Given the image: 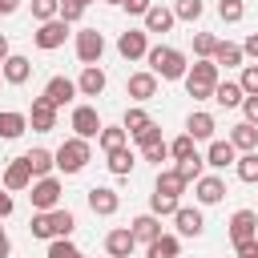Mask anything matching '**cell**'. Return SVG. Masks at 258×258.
<instances>
[{"label":"cell","instance_id":"obj_1","mask_svg":"<svg viewBox=\"0 0 258 258\" xmlns=\"http://www.w3.org/2000/svg\"><path fill=\"white\" fill-rule=\"evenodd\" d=\"M77 230V218L69 214V210H36L32 214V222H28V234L32 238H44V242H52V238H69Z\"/></svg>","mask_w":258,"mask_h":258},{"label":"cell","instance_id":"obj_2","mask_svg":"<svg viewBox=\"0 0 258 258\" xmlns=\"http://www.w3.org/2000/svg\"><path fill=\"white\" fill-rule=\"evenodd\" d=\"M145 60H149V73H157V81H181L189 73L185 69V56L177 48H169V44H153L145 52Z\"/></svg>","mask_w":258,"mask_h":258},{"label":"cell","instance_id":"obj_3","mask_svg":"<svg viewBox=\"0 0 258 258\" xmlns=\"http://www.w3.org/2000/svg\"><path fill=\"white\" fill-rule=\"evenodd\" d=\"M214 89H218V64L214 60H198L185 73V93L194 101H214Z\"/></svg>","mask_w":258,"mask_h":258},{"label":"cell","instance_id":"obj_4","mask_svg":"<svg viewBox=\"0 0 258 258\" xmlns=\"http://www.w3.org/2000/svg\"><path fill=\"white\" fill-rule=\"evenodd\" d=\"M85 165H89V141L85 137H69L56 149V169L60 173H81Z\"/></svg>","mask_w":258,"mask_h":258},{"label":"cell","instance_id":"obj_5","mask_svg":"<svg viewBox=\"0 0 258 258\" xmlns=\"http://www.w3.org/2000/svg\"><path fill=\"white\" fill-rule=\"evenodd\" d=\"M28 189H32V194H28L32 210H56V206H60V181H56L52 173H48V177H36Z\"/></svg>","mask_w":258,"mask_h":258},{"label":"cell","instance_id":"obj_6","mask_svg":"<svg viewBox=\"0 0 258 258\" xmlns=\"http://www.w3.org/2000/svg\"><path fill=\"white\" fill-rule=\"evenodd\" d=\"M64 36H69V20H60V16H52V20H44V24H36V32H32V40H36V48H44V52H52V48H60V44H64Z\"/></svg>","mask_w":258,"mask_h":258},{"label":"cell","instance_id":"obj_7","mask_svg":"<svg viewBox=\"0 0 258 258\" xmlns=\"http://www.w3.org/2000/svg\"><path fill=\"white\" fill-rule=\"evenodd\" d=\"M101 56H105V36L97 28H81L77 32V60L81 64H101Z\"/></svg>","mask_w":258,"mask_h":258},{"label":"cell","instance_id":"obj_8","mask_svg":"<svg viewBox=\"0 0 258 258\" xmlns=\"http://www.w3.org/2000/svg\"><path fill=\"white\" fill-rule=\"evenodd\" d=\"M28 125L36 129V133H48V129H56V105L40 93V97H32V109H28Z\"/></svg>","mask_w":258,"mask_h":258},{"label":"cell","instance_id":"obj_9","mask_svg":"<svg viewBox=\"0 0 258 258\" xmlns=\"http://www.w3.org/2000/svg\"><path fill=\"white\" fill-rule=\"evenodd\" d=\"M149 32H141V28H125L121 36H117V52L125 56V60H137V56H145L149 52V40H145Z\"/></svg>","mask_w":258,"mask_h":258},{"label":"cell","instance_id":"obj_10","mask_svg":"<svg viewBox=\"0 0 258 258\" xmlns=\"http://www.w3.org/2000/svg\"><path fill=\"white\" fill-rule=\"evenodd\" d=\"M89 210H93V214H101V218H113V214L121 210L117 189H109V185H93V189H89Z\"/></svg>","mask_w":258,"mask_h":258},{"label":"cell","instance_id":"obj_11","mask_svg":"<svg viewBox=\"0 0 258 258\" xmlns=\"http://www.w3.org/2000/svg\"><path fill=\"white\" fill-rule=\"evenodd\" d=\"M125 93L133 97V101H153L157 97V73H133L129 81H125Z\"/></svg>","mask_w":258,"mask_h":258},{"label":"cell","instance_id":"obj_12","mask_svg":"<svg viewBox=\"0 0 258 258\" xmlns=\"http://www.w3.org/2000/svg\"><path fill=\"white\" fill-rule=\"evenodd\" d=\"M73 129H77V137L89 141V137H97L105 125H101V117H97L93 105H77V109H73Z\"/></svg>","mask_w":258,"mask_h":258},{"label":"cell","instance_id":"obj_13","mask_svg":"<svg viewBox=\"0 0 258 258\" xmlns=\"http://www.w3.org/2000/svg\"><path fill=\"white\" fill-rule=\"evenodd\" d=\"M28 185H32V169H28V161H24V157H12L8 169H4V189L16 194V189H28Z\"/></svg>","mask_w":258,"mask_h":258},{"label":"cell","instance_id":"obj_14","mask_svg":"<svg viewBox=\"0 0 258 258\" xmlns=\"http://www.w3.org/2000/svg\"><path fill=\"white\" fill-rule=\"evenodd\" d=\"M173 222H177V234H181V238H198V234L206 230V218H202L198 206H194V210H189V206H177Z\"/></svg>","mask_w":258,"mask_h":258},{"label":"cell","instance_id":"obj_15","mask_svg":"<svg viewBox=\"0 0 258 258\" xmlns=\"http://www.w3.org/2000/svg\"><path fill=\"white\" fill-rule=\"evenodd\" d=\"M246 238H258V214L254 210H238L230 218V242H246Z\"/></svg>","mask_w":258,"mask_h":258},{"label":"cell","instance_id":"obj_16","mask_svg":"<svg viewBox=\"0 0 258 258\" xmlns=\"http://www.w3.org/2000/svg\"><path fill=\"white\" fill-rule=\"evenodd\" d=\"M0 73H4V81H8V85H24V81L32 77V60H28V56H20V52H12V56L0 64Z\"/></svg>","mask_w":258,"mask_h":258},{"label":"cell","instance_id":"obj_17","mask_svg":"<svg viewBox=\"0 0 258 258\" xmlns=\"http://www.w3.org/2000/svg\"><path fill=\"white\" fill-rule=\"evenodd\" d=\"M77 93H81V89H77V81H69V77H52V81L44 85V97H48L56 109H60V105H69Z\"/></svg>","mask_w":258,"mask_h":258},{"label":"cell","instance_id":"obj_18","mask_svg":"<svg viewBox=\"0 0 258 258\" xmlns=\"http://www.w3.org/2000/svg\"><path fill=\"white\" fill-rule=\"evenodd\" d=\"M234 161H238V149H234L230 137H226V141H210V149H206V165L226 169V165H234Z\"/></svg>","mask_w":258,"mask_h":258},{"label":"cell","instance_id":"obj_19","mask_svg":"<svg viewBox=\"0 0 258 258\" xmlns=\"http://www.w3.org/2000/svg\"><path fill=\"white\" fill-rule=\"evenodd\" d=\"M194 185H198V202H202V206H218V202L226 198V181H222L218 173H210V177H198Z\"/></svg>","mask_w":258,"mask_h":258},{"label":"cell","instance_id":"obj_20","mask_svg":"<svg viewBox=\"0 0 258 258\" xmlns=\"http://www.w3.org/2000/svg\"><path fill=\"white\" fill-rule=\"evenodd\" d=\"M77 89H81V97H101V93H105V69H97V64H85V69H81V81H77Z\"/></svg>","mask_w":258,"mask_h":258},{"label":"cell","instance_id":"obj_21","mask_svg":"<svg viewBox=\"0 0 258 258\" xmlns=\"http://www.w3.org/2000/svg\"><path fill=\"white\" fill-rule=\"evenodd\" d=\"M214 129H218V121H214L210 113H202V109L185 117V133H189L194 141H210V137H214Z\"/></svg>","mask_w":258,"mask_h":258},{"label":"cell","instance_id":"obj_22","mask_svg":"<svg viewBox=\"0 0 258 258\" xmlns=\"http://www.w3.org/2000/svg\"><path fill=\"white\" fill-rule=\"evenodd\" d=\"M133 246H137L133 230H109V234H105V250H109L113 258H129Z\"/></svg>","mask_w":258,"mask_h":258},{"label":"cell","instance_id":"obj_23","mask_svg":"<svg viewBox=\"0 0 258 258\" xmlns=\"http://www.w3.org/2000/svg\"><path fill=\"white\" fill-rule=\"evenodd\" d=\"M214 101H218L222 109H238V105L246 101V93H242V85H238V81H218V89H214Z\"/></svg>","mask_w":258,"mask_h":258},{"label":"cell","instance_id":"obj_24","mask_svg":"<svg viewBox=\"0 0 258 258\" xmlns=\"http://www.w3.org/2000/svg\"><path fill=\"white\" fill-rule=\"evenodd\" d=\"M230 141H234V149H242V153L258 149V125H250V121H238V125L230 129Z\"/></svg>","mask_w":258,"mask_h":258},{"label":"cell","instance_id":"obj_25","mask_svg":"<svg viewBox=\"0 0 258 258\" xmlns=\"http://www.w3.org/2000/svg\"><path fill=\"white\" fill-rule=\"evenodd\" d=\"M24 161H28L32 177H48V173L56 169V153H48V149H28V153H24Z\"/></svg>","mask_w":258,"mask_h":258},{"label":"cell","instance_id":"obj_26","mask_svg":"<svg viewBox=\"0 0 258 258\" xmlns=\"http://www.w3.org/2000/svg\"><path fill=\"white\" fill-rule=\"evenodd\" d=\"M24 129H28V113H16V109H4V113H0V137H4V141L20 137Z\"/></svg>","mask_w":258,"mask_h":258},{"label":"cell","instance_id":"obj_27","mask_svg":"<svg viewBox=\"0 0 258 258\" xmlns=\"http://www.w3.org/2000/svg\"><path fill=\"white\" fill-rule=\"evenodd\" d=\"M173 8H161V4H153L149 12H145V32H169L173 28Z\"/></svg>","mask_w":258,"mask_h":258},{"label":"cell","instance_id":"obj_28","mask_svg":"<svg viewBox=\"0 0 258 258\" xmlns=\"http://www.w3.org/2000/svg\"><path fill=\"white\" fill-rule=\"evenodd\" d=\"M129 230H133V238H137V242H145V246H149V242L161 234V222H157V214H141V218H133V226H129Z\"/></svg>","mask_w":258,"mask_h":258},{"label":"cell","instance_id":"obj_29","mask_svg":"<svg viewBox=\"0 0 258 258\" xmlns=\"http://www.w3.org/2000/svg\"><path fill=\"white\" fill-rule=\"evenodd\" d=\"M177 250H181V242H177L173 234H157V238L145 246V258H177Z\"/></svg>","mask_w":258,"mask_h":258},{"label":"cell","instance_id":"obj_30","mask_svg":"<svg viewBox=\"0 0 258 258\" xmlns=\"http://www.w3.org/2000/svg\"><path fill=\"white\" fill-rule=\"evenodd\" d=\"M125 141H129V129H125V125H105V129L97 133V145H101L105 153H113V149H121Z\"/></svg>","mask_w":258,"mask_h":258},{"label":"cell","instance_id":"obj_31","mask_svg":"<svg viewBox=\"0 0 258 258\" xmlns=\"http://www.w3.org/2000/svg\"><path fill=\"white\" fill-rule=\"evenodd\" d=\"M133 153H129V145H121V149H113L109 153V173H117V177H129L133 173Z\"/></svg>","mask_w":258,"mask_h":258},{"label":"cell","instance_id":"obj_32","mask_svg":"<svg viewBox=\"0 0 258 258\" xmlns=\"http://www.w3.org/2000/svg\"><path fill=\"white\" fill-rule=\"evenodd\" d=\"M153 189H157V194H169V198H177V194L185 189V181H181V173H177V169H161Z\"/></svg>","mask_w":258,"mask_h":258},{"label":"cell","instance_id":"obj_33","mask_svg":"<svg viewBox=\"0 0 258 258\" xmlns=\"http://www.w3.org/2000/svg\"><path fill=\"white\" fill-rule=\"evenodd\" d=\"M242 56H246V52H242L238 44H230V40H218V48H214V64H226V69H230V64H242Z\"/></svg>","mask_w":258,"mask_h":258},{"label":"cell","instance_id":"obj_34","mask_svg":"<svg viewBox=\"0 0 258 258\" xmlns=\"http://www.w3.org/2000/svg\"><path fill=\"white\" fill-rule=\"evenodd\" d=\"M234 169H238V177H242V181H258V149L242 153V157L234 161Z\"/></svg>","mask_w":258,"mask_h":258},{"label":"cell","instance_id":"obj_35","mask_svg":"<svg viewBox=\"0 0 258 258\" xmlns=\"http://www.w3.org/2000/svg\"><path fill=\"white\" fill-rule=\"evenodd\" d=\"M202 165H206V157H202V153H194V157L177 161V173H181V181H185V185H189V181H198V177H202Z\"/></svg>","mask_w":258,"mask_h":258},{"label":"cell","instance_id":"obj_36","mask_svg":"<svg viewBox=\"0 0 258 258\" xmlns=\"http://www.w3.org/2000/svg\"><path fill=\"white\" fill-rule=\"evenodd\" d=\"M214 48H218V36L214 32H194V52L202 60H214Z\"/></svg>","mask_w":258,"mask_h":258},{"label":"cell","instance_id":"obj_37","mask_svg":"<svg viewBox=\"0 0 258 258\" xmlns=\"http://www.w3.org/2000/svg\"><path fill=\"white\" fill-rule=\"evenodd\" d=\"M121 125H125V129H129V137H133L137 129H145V125H149V113H145L141 105H133V109H125V117H121Z\"/></svg>","mask_w":258,"mask_h":258},{"label":"cell","instance_id":"obj_38","mask_svg":"<svg viewBox=\"0 0 258 258\" xmlns=\"http://www.w3.org/2000/svg\"><path fill=\"white\" fill-rule=\"evenodd\" d=\"M194 153H198V145H194V137H189V133H181V137H173V141H169V157L185 161V157H194Z\"/></svg>","mask_w":258,"mask_h":258},{"label":"cell","instance_id":"obj_39","mask_svg":"<svg viewBox=\"0 0 258 258\" xmlns=\"http://www.w3.org/2000/svg\"><path fill=\"white\" fill-rule=\"evenodd\" d=\"M149 214H157V218H161V214H169V218H173V214H177V198H169V194H157V189H153V198H149Z\"/></svg>","mask_w":258,"mask_h":258},{"label":"cell","instance_id":"obj_40","mask_svg":"<svg viewBox=\"0 0 258 258\" xmlns=\"http://www.w3.org/2000/svg\"><path fill=\"white\" fill-rule=\"evenodd\" d=\"M202 12H206L202 0H177V4H173V16H177V20H189V24H194Z\"/></svg>","mask_w":258,"mask_h":258},{"label":"cell","instance_id":"obj_41","mask_svg":"<svg viewBox=\"0 0 258 258\" xmlns=\"http://www.w3.org/2000/svg\"><path fill=\"white\" fill-rule=\"evenodd\" d=\"M218 16H222L226 24H234V20L246 16V4H242V0H218Z\"/></svg>","mask_w":258,"mask_h":258},{"label":"cell","instance_id":"obj_42","mask_svg":"<svg viewBox=\"0 0 258 258\" xmlns=\"http://www.w3.org/2000/svg\"><path fill=\"white\" fill-rule=\"evenodd\" d=\"M32 16H36V24L60 16V0H32Z\"/></svg>","mask_w":258,"mask_h":258},{"label":"cell","instance_id":"obj_43","mask_svg":"<svg viewBox=\"0 0 258 258\" xmlns=\"http://www.w3.org/2000/svg\"><path fill=\"white\" fill-rule=\"evenodd\" d=\"M48 258H85V254H81L69 238H52V242H48Z\"/></svg>","mask_w":258,"mask_h":258},{"label":"cell","instance_id":"obj_44","mask_svg":"<svg viewBox=\"0 0 258 258\" xmlns=\"http://www.w3.org/2000/svg\"><path fill=\"white\" fill-rule=\"evenodd\" d=\"M89 8V0H60V20H81V12Z\"/></svg>","mask_w":258,"mask_h":258},{"label":"cell","instance_id":"obj_45","mask_svg":"<svg viewBox=\"0 0 258 258\" xmlns=\"http://www.w3.org/2000/svg\"><path fill=\"white\" fill-rule=\"evenodd\" d=\"M141 157H145V161H153V165H161V161L169 157V145H165V141H153V145H145V149H141Z\"/></svg>","mask_w":258,"mask_h":258},{"label":"cell","instance_id":"obj_46","mask_svg":"<svg viewBox=\"0 0 258 258\" xmlns=\"http://www.w3.org/2000/svg\"><path fill=\"white\" fill-rule=\"evenodd\" d=\"M133 141H137V145H141V149H145V145H153V141H161V129H157V125H153V121H149V125H145V129H137V133H133Z\"/></svg>","mask_w":258,"mask_h":258},{"label":"cell","instance_id":"obj_47","mask_svg":"<svg viewBox=\"0 0 258 258\" xmlns=\"http://www.w3.org/2000/svg\"><path fill=\"white\" fill-rule=\"evenodd\" d=\"M238 85H242V93H246V97H250V93H258V64H246Z\"/></svg>","mask_w":258,"mask_h":258},{"label":"cell","instance_id":"obj_48","mask_svg":"<svg viewBox=\"0 0 258 258\" xmlns=\"http://www.w3.org/2000/svg\"><path fill=\"white\" fill-rule=\"evenodd\" d=\"M121 8H125V12H129V16H145V12H149V8H153V0H125V4H121Z\"/></svg>","mask_w":258,"mask_h":258},{"label":"cell","instance_id":"obj_49","mask_svg":"<svg viewBox=\"0 0 258 258\" xmlns=\"http://www.w3.org/2000/svg\"><path fill=\"white\" fill-rule=\"evenodd\" d=\"M242 113H246V121H250V125H258V93H250V97L242 101Z\"/></svg>","mask_w":258,"mask_h":258},{"label":"cell","instance_id":"obj_50","mask_svg":"<svg viewBox=\"0 0 258 258\" xmlns=\"http://www.w3.org/2000/svg\"><path fill=\"white\" fill-rule=\"evenodd\" d=\"M238 258H258V238H246V242H234Z\"/></svg>","mask_w":258,"mask_h":258},{"label":"cell","instance_id":"obj_51","mask_svg":"<svg viewBox=\"0 0 258 258\" xmlns=\"http://www.w3.org/2000/svg\"><path fill=\"white\" fill-rule=\"evenodd\" d=\"M242 52H246V56H258V32H250V36H246V44H242Z\"/></svg>","mask_w":258,"mask_h":258},{"label":"cell","instance_id":"obj_52","mask_svg":"<svg viewBox=\"0 0 258 258\" xmlns=\"http://www.w3.org/2000/svg\"><path fill=\"white\" fill-rule=\"evenodd\" d=\"M8 214H12V194L0 189V218H8Z\"/></svg>","mask_w":258,"mask_h":258},{"label":"cell","instance_id":"obj_53","mask_svg":"<svg viewBox=\"0 0 258 258\" xmlns=\"http://www.w3.org/2000/svg\"><path fill=\"white\" fill-rule=\"evenodd\" d=\"M20 8V0H0V16H12Z\"/></svg>","mask_w":258,"mask_h":258},{"label":"cell","instance_id":"obj_54","mask_svg":"<svg viewBox=\"0 0 258 258\" xmlns=\"http://www.w3.org/2000/svg\"><path fill=\"white\" fill-rule=\"evenodd\" d=\"M8 56H12V52H8V36H4V32H0V64H4V60H8Z\"/></svg>","mask_w":258,"mask_h":258},{"label":"cell","instance_id":"obj_55","mask_svg":"<svg viewBox=\"0 0 258 258\" xmlns=\"http://www.w3.org/2000/svg\"><path fill=\"white\" fill-rule=\"evenodd\" d=\"M8 254H12V242H8V234H4V238H0V258H8Z\"/></svg>","mask_w":258,"mask_h":258},{"label":"cell","instance_id":"obj_56","mask_svg":"<svg viewBox=\"0 0 258 258\" xmlns=\"http://www.w3.org/2000/svg\"><path fill=\"white\" fill-rule=\"evenodd\" d=\"M105 4H125V0H105Z\"/></svg>","mask_w":258,"mask_h":258},{"label":"cell","instance_id":"obj_57","mask_svg":"<svg viewBox=\"0 0 258 258\" xmlns=\"http://www.w3.org/2000/svg\"><path fill=\"white\" fill-rule=\"evenodd\" d=\"M0 238H4V226H0Z\"/></svg>","mask_w":258,"mask_h":258},{"label":"cell","instance_id":"obj_58","mask_svg":"<svg viewBox=\"0 0 258 258\" xmlns=\"http://www.w3.org/2000/svg\"><path fill=\"white\" fill-rule=\"evenodd\" d=\"M109 258H113V254H109Z\"/></svg>","mask_w":258,"mask_h":258},{"label":"cell","instance_id":"obj_59","mask_svg":"<svg viewBox=\"0 0 258 258\" xmlns=\"http://www.w3.org/2000/svg\"><path fill=\"white\" fill-rule=\"evenodd\" d=\"M0 77H4V73H0Z\"/></svg>","mask_w":258,"mask_h":258}]
</instances>
